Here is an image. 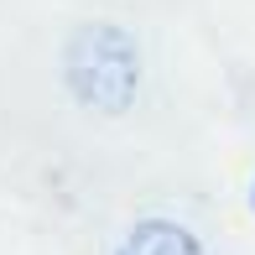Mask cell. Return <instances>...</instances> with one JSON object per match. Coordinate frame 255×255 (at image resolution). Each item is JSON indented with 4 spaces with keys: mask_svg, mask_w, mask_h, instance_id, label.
Listing matches in <instances>:
<instances>
[{
    "mask_svg": "<svg viewBox=\"0 0 255 255\" xmlns=\"http://www.w3.org/2000/svg\"><path fill=\"white\" fill-rule=\"evenodd\" d=\"M115 255H208L198 245V235L172 219H141L125 229V240L115 245Z\"/></svg>",
    "mask_w": 255,
    "mask_h": 255,
    "instance_id": "cell-2",
    "label": "cell"
},
{
    "mask_svg": "<svg viewBox=\"0 0 255 255\" xmlns=\"http://www.w3.org/2000/svg\"><path fill=\"white\" fill-rule=\"evenodd\" d=\"M63 84L89 115H125L141 94V47L115 21H89L63 47Z\"/></svg>",
    "mask_w": 255,
    "mask_h": 255,
    "instance_id": "cell-1",
    "label": "cell"
},
{
    "mask_svg": "<svg viewBox=\"0 0 255 255\" xmlns=\"http://www.w3.org/2000/svg\"><path fill=\"white\" fill-rule=\"evenodd\" d=\"M250 198H255V193H250Z\"/></svg>",
    "mask_w": 255,
    "mask_h": 255,
    "instance_id": "cell-3",
    "label": "cell"
}]
</instances>
